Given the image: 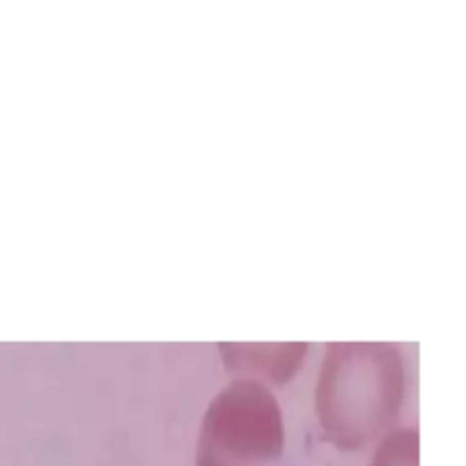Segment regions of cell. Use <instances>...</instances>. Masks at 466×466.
<instances>
[{"instance_id": "3957f363", "label": "cell", "mask_w": 466, "mask_h": 466, "mask_svg": "<svg viewBox=\"0 0 466 466\" xmlns=\"http://www.w3.org/2000/svg\"><path fill=\"white\" fill-rule=\"evenodd\" d=\"M244 348L224 352L228 370L257 373L259 377H268V380L273 383H282L293 375L306 352L304 344L270 346L272 350H266V346H257L259 350H251V346Z\"/></svg>"}, {"instance_id": "7a4b0ae2", "label": "cell", "mask_w": 466, "mask_h": 466, "mask_svg": "<svg viewBox=\"0 0 466 466\" xmlns=\"http://www.w3.org/2000/svg\"><path fill=\"white\" fill-rule=\"evenodd\" d=\"M284 448L279 403L264 383L235 379L202 419L197 466H275Z\"/></svg>"}, {"instance_id": "277c9868", "label": "cell", "mask_w": 466, "mask_h": 466, "mask_svg": "<svg viewBox=\"0 0 466 466\" xmlns=\"http://www.w3.org/2000/svg\"><path fill=\"white\" fill-rule=\"evenodd\" d=\"M370 466H419V434L415 428L388 432Z\"/></svg>"}, {"instance_id": "6da1fadb", "label": "cell", "mask_w": 466, "mask_h": 466, "mask_svg": "<svg viewBox=\"0 0 466 466\" xmlns=\"http://www.w3.org/2000/svg\"><path fill=\"white\" fill-rule=\"evenodd\" d=\"M404 390L403 361L385 343H331L315 390L324 439L359 450L394 430Z\"/></svg>"}]
</instances>
